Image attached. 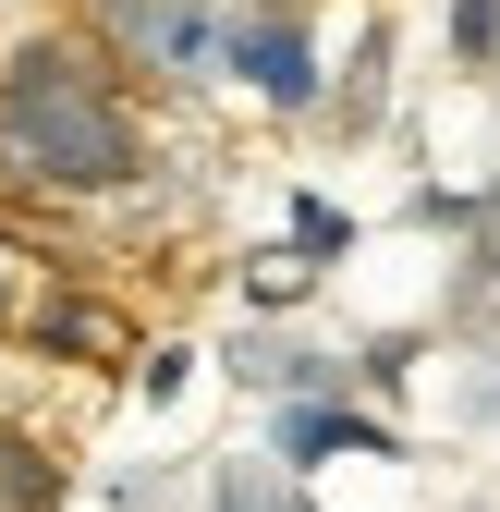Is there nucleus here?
Returning a JSON list of instances; mask_svg holds the SVG:
<instances>
[{
	"mask_svg": "<svg viewBox=\"0 0 500 512\" xmlns=\"http://www.w3.org/2000/svg\"><path fill=\"white\" fill-rule=\"evenodd\" d=\"M0 159L49 196H110V183L147 171V135H135V98H122L110 49L86 37H25L0 49Z\"/></svg>",
	"mask_w": 500,
	"mask_h": 512,
	"instance_id": "f257e3e1",
	"label": "nucleus"
},
{
	"mask_svg": "<svg viewBox=\"0 0 500 512\" xmlns=\"http://www.w3.org/2000/svg\"><path fill=\"white\" fill-rule=\"evenodd\" d=\"M293 244L330 256V244H342V208H330V196H293Z\"/></svg>",
	"mask_w": 500,
	"mask_h": 512,
	"instance_id": "1a4fd4ad",
	"label": "nucleus"
},
{
	"mask_svg": "<svg viewBox=\"0 0 500 512\" xmlns=\"http://www.w3.org/2000/svg\"><path fill=\"white\" fill-rule=\"evenodd\" d=\"M0 305H13V244H0Z\"/></svg>",
	"mask_w": 500,
	"mask_h": 512,
	"instance_id": "f8f14e48",
	"label": "nucleus"
},
{
	"mask_svg": "<svg viewBox=\"0 0 500 512\" xmlns=\"http://www.w3.org/2000/svg\"><path fill=\"white\" fill-rule=\"evenodd\" d=\"M220 512H281V488H244V476H232V488H220Z\"/></svg>",
	"mask_w": 500,
	"mask_h": 512,
	"instance_id": "9d476101",
	"label": "nucleus"
},
{
	"mask_svg": "<svg viewBox=\"0 0 500 512\" xmlns=\"http://www.w3.org/2000/svg\"><path fill=\"white\" fill-rule=\"evenodd\" d=\"M0 500H13V512H49L61 500V464L37 452V439H13V427H0Z\"/></svg>",
	"mask_w": 500,
	"mask_h": 512,
	"instance_id": "423d86ee",
	"label": "nucleus"
},
{
	"mask_svg": "<svg viewBox=\"0 0 500 512\" xmlns=\"http://www.w3.org/2000/svg\"><path fill=\"white\" fill-rule=\"evenodd\" d=\"M98 25H110L122 61H147V74H171V86H196L208 61H220V37H232L208 13H183V0H98Z\"/></svg>",
	"mask_w": 500,
	"mask_h": 512,
	"instance_id": "f03ea898",
	"label": "nucleus"
},
{
	"mask_svg": "<svg viewBox=\"0 0 500 512\" xmlns=\"http://www.w3.org/2000/svg\"><path fill=\"white\" fill-rule=\"evenodd\" d=\"M37 342H49V354H86V366H110V354H122V330H110L98 305H37Z\"/></svg>",
	"mask_w": 500,
	"mask_h": 512,
	"instance_id": "39448f33",
	"label": "nucleus"
},
{
	"mask_svg": "<svg viewBox=\"0 0 500 512\" xmlns=\"http://www.w3.org/2000/svg\"><path fill=\"white\" fill-rule=\"evenodd\" d=\"M269 439H281L293 476H318V464H342V452H391V427H366V415H342V403H318V391H293Z\"/></svg>",
	"mask_w": 500,
	"mask_h": 512,
	"instance_id": "20e7f679",
	"label": "nucleus"
},
{
	"mask_svg": "<svg viewBox=\"0 0 500 512\" xmlns=\"http://www.w3.org/2000/svg\"><path fill=\"white\" fill-rule=\"evenodd\" d=\"M232 366H244V378H269V391H318V378H330L318 354H305V342H281V330H257V342H244Z\"/></svg>",
	"mask_w": 500,
	"mask_h": 512,
	"instance_id": "0eeeda50",
	"label": "nucleus"
},
{
	"mask_svg": "<svg viewBox=\"0 0 500 512\" xmlns=\"http://www.w3.org/2000/svg\"><path fill=\"white\" fill-rule=\"evenodd\" d=\"M452 49L464 61H500V0H452Z\"/></svg>",
	"mask_w": 500,
	"mask_h": 512,
	"instance_id": "6e6552de",
	"label": "nucleus"
},
{
	"mask_svg": "<svg viewBox=\"0 0 500 512\" xmlns=\"http://www.w3.org/2000/svg\"><path fill=\"white\" fill-rule=\"evenodd\" d=\"M220 61H232L269 110H318V37H305V13H232Z\"/></svg>",
	"mask_w": 500,
	"mask_h": 512,
	"instance_id": "7ed1b4c3",
	"label": "nucleus"
},
{
	"mask_svg": "<svg viewBox=\"0 0 500 512\" xmlns=\"http://www.w3.org/2000/svg\"><path fill=\"white\" fill-rule=\"evenodd\" d=\"M220 13H305V0H220Z\"/></svg>",
	"mask_w": 500,
	"mask_h": 512,
	"instance_id": "9b49d317",
	"label": "nucleus"
}]
</instances>
